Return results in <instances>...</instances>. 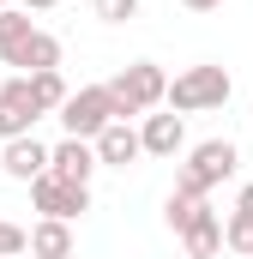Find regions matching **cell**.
Here are the masks:
<instances>
[{
  "label": "cell",
  "instance_id": "obj_7",
  "mask_svg": "<svg viewBox=\"0 0 253 259\" xmlns=\"http://www.w3.org/2000/svg\"><path fill=\"white\" fill-rule=\"evenodd\" d=\"M139 151H145V157H181V151H187L181 115H169V109H163V115H157V109L139 115Z\"/></svg>",
  "mask_w": 253,
  "mask_h": 259
},
{
  "label": "cell",
  "instance_id": "obj_11",
  "mask_svg": "<svg viewBox=\"0 0 253 259\" xmlns=\"http://www.w3.org/2000/svg\"><path fill=\"white\" fill-rule=\"evenodd\" d=\"M181 247H187V259H217L223 253V217H217L211 205L193 211V223L181 229Z\"/></svg>",
  "mask_w": 253,
  "mask_h": 259
},
{
  "label": "cell",
  "instance_id": "obj_20",
  "mask_svg": "<svg viewBox=\"0 0 253 259\" xmlns=\"http://www.w3.org/2000/svg\"><path fill=\"white\" fill-rule=\"evenodd\" d=\"M18 6H24V12H55L61 0H18Z\"/></svg>",
  "mask_w": 253,
  "mask_h": 259
},
{
  "label": "cell",
  "instance_id": "obj_1",
  "mask_svg": "<svg viewBox=\"0 0 253 259\" xmlns=\"http://www.w3.org/2000/svg\"><path fill=\"white\" fill-rule=\"evenodd\" d=\"M229 97H235V78H229L223 66H187V72L169 78L163 109H169V115H205V109H223Z\"/></svg>",
  "mask_w": 253,
  "mask_h": 259
},
{
  "label": "cell",
  "instance_id": "obj_5",
  "mask_svg": "<svg viewBox=\"0 0 253 259\" xmlns=\"http://www.w3.org/2000/svg\"><path fill=\"white\" fill-rule=\"evenodd\" d=\"M30 205H36L43 217L72 223V217L91 211V187H72V181H55V175H36V181H30Z\"/></svg>",
  "mask_w": 253,
  "mask_h": 259
},
{
  "label": "cell",
  "instance_id": "obj_23",
  "mask_svg": "<svg viewBox=\"0 0 253 259\" xmlns=\"http://www.w3.org/2000/svg\"><path fill=\"white\" fill-rule=\"evenodd\" d=\"M0 6H12V0H0Z\"/></svg>",
  "mask_w": 253,
  "mask_h": 259
},
{
  "label": "cell",
  "instance_id": "obj_22",
  "mask_svg": "<svg viewBox=\"0 0 253 259\" xmlns=\"http://www.w3.org/2000/svg\"><path fill=\"white\" fill-rule=\"evenodd\" d=\"M12 259H30V253H12Z\"/></svg>",
  "mask_w": 253,
  "mask_h": 259
},
{
  "label": "cell",
  "instance_id": "obj_4",
  "mask_svg": "<svg viewBox=\"0 0 253 259\" xmlns=\"http://www.w3.org/2000/svg\"><path fill=\"white\" fill-rule=\"evenodd\" d=\"M61 115L66 139H97V133L115 121V109H109V91L103 84H78V91H66V103L55 109Z\"/></svg>",
  "mask_w": 253,
  "mask_h": 259
},
{
  "label": "cell",
  "instance_id": "obj_13",
  "mask_svg": "<svg viewBox=\"0 0 253 259\" xmlns=\"http://www.w3.org/2000/svg\"><path fill=\"white\" fill-rule=\"evenodd\" d=\"M30 12L24 6H0V61L6 66H18V55H24V42H30Z\"/></svg>",
  "mask_w": 253,
  "mask_h": 259
},
{
  "label": "cell",
  "instance_id": "obj_18",
  "mask_svg": "<svg viewBox=\"0 0 253 259\" xmlns=\"http://www.w3.org/2000/svg\"><path fill=\"white\" fill-rule=\"evenodd\" d=\"M91 12L103 24H126V18H139V0H91Z\"/></svg>",
  "mask_w": 253,
  "mask_h": 259
},
{
  "label": "cell",
  "instance_id": "obj_10",
  "mask_svg": "<svg viewBox=\"0 0 253 259\" xmlns=\"http://www.w3.org/2000/svg\"><path fill=\"white\" fill-rule=\"evenodd\" d=\"M0 169L12 175V181H36V175H49V145L36 139V133H24V139H6V151H0Z\"/></svg>",
  "mask_w": 253,
  "mask_h": 259
},
{
  "label": "cell",
  "instance_id": "obj_9",
  "mask_svg": "<svg viewBox=\"0 0 253 259\" xmlns=\"http://www.w3.org/2000/svg\"><path fill=\"white\" fill-rule=\"evenodd\" d=\"M49 175H55V181H72V187H91V175H97L91 139H61V145H49Z\"/></svg>",
  "mask_w": 253,
  "mask_h": 259
},
{
  "label": "cell",
  "instance_id": "obj_17",
  "mask_svg": "<svg viewBox=\"0 0 253 259\" xmlns=\"http://www.w3.org/2000/svg\"><path fill=\"white\" fill-rule=\"evenodd\" d=\"M199 205H205V199H181V193H169V205H163V223L181 235V229L193 223V211H199Z\"/></svg>",
  "mask_w": 253,
  "mask_h": 259
},
{
  "label": "cell",
  "instance_id": "obj_12",
  "mask_svg": "<svg viewBox=\"0 0 253 259\" xmlns=\"http://www.w3.org/2000/svg\"><path fill=\"white\" fill-rule=\"evenodd\" d=\"M24 253L30 259H72V223L43 217L36 229H24Z\"/></svg>",
  "mask_w": 253,
  "mask_h": 259
},
{
  "label": "cell",
  "instance_id": "obj_16",
  "mask_svg": "<svg viewBox=\"0 0 253 259\" xmlns=\"http://www.w3.org/2000/svg\"><path fill=\"white\" fill-rule=\"evenodd\" d=\"M223 247L241 253V259H253V211L247 205H235V211L223 217Z\"/></svg>",
  "mask_w": 253,
  "mask_h": 259
},
{
  "label": "cell",
  "instance_id": "obj_2",
  "mask_svg": "<svg viewBox=\"0 0 253 259\" xmlns=\"http://www.w3.org/2000/svg\"><path fill=\"white\" fill-rule=\"evenodd\" d=\"M235 163H241L235 139H205V145H193L187 163L175 169V193L181 199H205L211 187H223V181L235 175Z\"/></svg>",
  "mask_w": 253,
  "mask_h": 259
},
{
  "label": "cell",
  "instance_id": "obj_14",
  "mask_svg": "<svg viewBox=\"0 0 253 259\" xmlns=\"http://www.w3.org/2000/svg\"><path fill=\"white\" fill-rule=\"evenodd\" d=\"M18 66H24V72H55V66H61V36H49V30H30V42H24Z\"/></svg>",
  "mask_w": 253,
  "mask_h": 259
},
{
  "label": "cell",
  "instance_id": "obj_3",
  "mask_svg": "<svg viewBox=\"0 0 253 259\" xmlns=\"http://www.w3.org/2000/svg\"><path fill=\"white\" fill-rule=\"evenodd\" d=\"M109 109H115V121H133V115H151V109H163V91H169V78H163V66L157 61H133L121 66L109 84Z\"/></svg>",
  "mask_w": 253,
  "mask_h": 259
},
{
  "label": "cell",
  "instance_id": "obj_19",
  "mask_svg": "<svg viewBox=\"0 0 253 259\" xmlns=\"http://www.w3.org/2000/svg\"><path fill=\"white\" fill-rule=\"evenodd\" d=\"M12 253H24V229L0 217V259H12Z\"/></svg>",
  "mask_w": 253,
  "mask_h": 259
},
{
  "label": "cell",
  "instance_id": "obj_6",
  "mask_svg": "<svg viewBox=\"0 0 253 259\" xmlns=\"http://www.w3.org/2000/svg\"><path fill=\"white\" fill-rule=\"evenodd\" d=\"M36 121H43V109L30 103L24 72H18V78H6V84H0V145H6V139H24Z\"/></svg>",
  "mask_w": 253,
  "mask_h": 259
},
{
  "label": "cell",
  "instance_id": "obj_15",
  "mask_svg": "<svg viewBox=\"0 0 253 259\" xmlns=\"http://www.w3.org/2000/svg\"><path fill=\"white\" fill-rule=\"evenodd\" d=\"M24 84H30V103L43 109V115H55L66 103V78H61V66L55 72H24Z\"/></svg>",
  "mask_w": 253,
  "mask_h": 259
},
{
  "label": "cell",
  "instance_id": "obj_8",
  "mask_svg": "<svg viewBox=\"0 0 253 259\" xmlns=\"http://www.w3.org/2000/svg\"><path fill=\"white\" fill-rule=\"evenodd\" d=\"M91 151H97V169H133L145 151H139V127L133 121H109V127L91 139Z\"/></svg>",
  "mask_w": 253,
  "mask_h": 259
},
{
  "label": "cell",
  "instance_id": "obj_21",
  "mask_svg": "<svg viewBox=\"0 0 253 259\" xmlns=\"http://www.w3.org/2000/svg\"><path fill=\"white\" fill-rule=\"evenodd\" d=\"M187 12H211V6H223V0H181Z\"/></svg>",
  "mask_w": 253,
  "mask_h": 259
}]
</instances>
